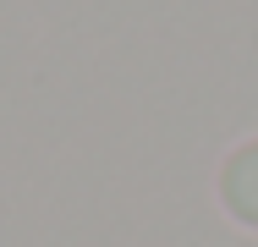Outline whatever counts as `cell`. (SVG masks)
Here are the masks:
<instances>
[{
  "instance_id": "obj_1",
  "label": "cell",
  "mask_w": 258,
  "mask_h": 247,
  "mask_svg": "<svg viewBox=\"0 0 258 247\" xmlns=\"http://www.w3.org/2000/svg\"><path fill=\"white\" fill-rule=\"evenodd\" d=\"M220 198L225 209L242 220V225H258V143H242L225 170H220Z\"/></svg>"
}]
</instances>
